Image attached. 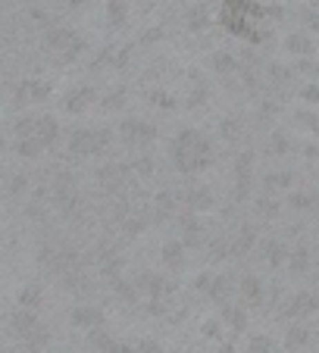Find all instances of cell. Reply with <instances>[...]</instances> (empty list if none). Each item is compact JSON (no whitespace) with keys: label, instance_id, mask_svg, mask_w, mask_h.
Returning a JSON list of instances; mask_svg holds the SVG:
<instances>
[{"label":"cell","instance_id":"6da1fadb","mask_svg":"<svg viewBox=\"0 0 319 353\" xmlns=\"http://www.w3.org/2000/svg\"><path fill=\"white\" fill-rule=\"evenodd\" d=\"M213 160V144L197 128H182L173 138V163L179 172L194 175Z\"/></svg>","mask_w":319,"mask_h":353},{"label":"cell","instance_id":"7a4b0ae2","mask_svg":"<svg viewBox=\"0 0 319 353\" xmlns=\"http://www.w3.org/2000/svg\"><path fill=\"white\" fill-rule=\"evenodd\" d=\"M266 10L260 7L257 0H222L220 10V22L222 28H229L232 34L247 41H260L263 32H260V19H263Z\"/></svg>","mask_w":319,"mask_h":353},{"label":"cell","instance_id":"3957f363","mask_svg":"<svg viewBox=\"0 0 319 353\" xmlns=\"http://www.w3.org/2000/svg\"><path fill=\"white\" fill-rule=\"evenodd\" d=\"M16 138H19V154L22 157H38L44 147L57 141V119L50 116H28L16 125Z\"/></svg>","mask_w":319,"mask_h":353},{"label":"cell","instance_id":"277c9868","mask_svg":"<svg viewBox=\"0 0 319 353\" xmlns=\"http://www.w3.org/2000/svg\"><path fill=\"white\" fill-rule=\"evenodd\" d=\"M106 144H110V132L106 128H79V132L72 134V141H69V150L79 157H91V154H100V150H106Z\"/></svg>","mask_w":319,"mask_h":353},{"label":"cell","instance_id":"5b68a950","mask_svg":"<svg viewBox=\"0 0 319 353\" xmlns=\"http://www.w3.org/2000/svg\"><path fill=\"white\" fill-rule=\"evenodd\" d=\"M153 138H157V128L141 119H128L126 125H122V141L132 147H144V144H151Z\"/></svg>","mask_w":319,"mask_h":353},{"label":"cell","instance_id":"8992f818","mask_svg":"<svg viewBox=\"0 0 319 353\" xmlns=\"http://www.w3.org/2000/svg\"><path fill=\"white\" fill-rule=\"evenodd\" d=\"M47 41H50V44L60 50V57H66V60L69 57H79V50H81V38H75V34L66 32V28H57Z\"/></svg>","mask_w":319,"mask_h":353},{"label":"cell","instance_id":"52a82bcc","mask_svg":"<svg viewBox=\"0 0 319 353\" xmlns=\"http://www.w3.org/2000/svg\"><path fill=\"white\" fill-rule=\"evenodd\" d=\"M10 325H13L16 338H22V341H26V338H32V334H35V332H38V328H41V322H38V319H35V316H32V313H28V310H26V307H22V310H19V313H13V319H10Z\"/></svg>","mask_w":319,"mask_h":353},{"label":"cell","instance_id":"ba28073f","mask_svg":"<svg viewBox=\"0 0 319 353\" xmlns=\"http://www.w3.org/2000/svg\"><path fill=\"white\" fill-rule=\"evenodd\" d=\"M72 325L79 328H104V313L97 307H75L72 310Z\"/></svg>","mask_w":319,"mask_h":353},{"label":"cell","instance_id":"9c48e42d","mask_svg":"<svg viewBox=\"0 0 319 353\" xmlns=\"http://www.w3.org/2000/svg\"><path fill=\"white\" fill-rule=\"evenodd\" d=\"M91 344L97 347L100 353H135L128 344H119V341H113L110 334L104 332V328H94V332H91Z\"/></svg>","mask_w":319,"mask_h":353},{"label":"cell","instance_id":"30bf717a","mask_svg":"<svg viewBox=\"0 0 319 353\" xmlns=\"http://www.w3.org/2000/svg\"><path fill=\"white\" fill-rule=\"evenodd\" d=\"M91 100H94V91H91V88H79V91H69V94H66V103H63V107H66L69 113H85Z\"/></svg>","mask_w":319,"mask_h":353},{"label":"cell","instance_id":"8fae6325","mask_svg":"<svg viewBox=\"0 0 319 353\" xmlns=\"http://www.w3.org/2000/svg\"><path fill=\"white\" fill-rule=\"evenodd\" d=\"M319 303H316V297H313V294H294L291 297V303H288L285 307V313L288 316H307V313H313V310H316Z\"/></svg>","mask_w":319,"mask_h":353},{"label":"cell","instance_id":"7c38bea8","mask_svg":"<svg viewBox=\"0 0 319 353\" xmlns=\"http://www.w3.org/2000/svg\"><path fill=\"white\" fill-rule=\"evenodd\" d=\"M241 294L247 297V303L251 307H257L260 300H263V288H260V279H253V275H247L244 281H241Z\"/></svg>","mask_w":319,"mask_h":353},{"label":"cell","instance_id":"4fadbf2b","mask_svg":"<svg viewBox=\"0 0 319 353\" xmlns=\"http://www.w3.org/2000/svg\"><path fill=\"white\" fill-rule=\"evenodd\" d=\"M47 94H50V88H47V85H38V81H26V85L19 88V100H26V103L47 97Z\"/></svg>","mask_w":319,"mask_h":353},{"label":"cell","instance_id":"5bb4252c","mask_svg":"<svg viewBox=\"0 0 319 353\" xmlns=\"http://www.w3.org/2000/svg\"><path fill=\"white\" fill-rule=\"evenodd\" d=\"M188 203H191V210H210L213 197L206 188H191V191H188Z\"/></svg>","mask_w":319,"mask_h":353},{"label":"cell","instance_id":"9a60e30c","mask_svg":"<svg viewBox=\"0 0 319 353\" xmlns=\"http://www.w3.org/2000/svg\"><path fill=\"white\" fill-rule=\"evenodd\" d=\"M229 319V325L235 328V332H244L247 328V316H244V310H238V307H229L226 303V313H222Z\"/></svg>","mask_w":319,"mask_h":353},{"label":"cell","instance_id":"2e32d148","mask_svg":"<svg viewBox=\"0 0 319 353\" xmlns=\"http://www.w3.org/2000/svg\"><path fill=\"white\" fill-rule=\"evenodd\" d=\"M273 347H276L273 338H266V334H257V338H251L247 350H251V353H273Z\"/></svg>","mask_w":319,"mask_h":353},{"label":"cell","instance_id":"e0dca14e","mask_svg":"<svg viewBox=\"0 0 319 353\" xmlns=\"http://www.w3.org/2000/svg\"><path fill=\"white\" fill-rule=\"evenodd\" d=\"M163 260H166L169 266L179 269L182 263H185V256H182V244H166V247H163Z\"/></svg>","mask_w":319,"mask_h":353},{"label":"cell","instance_id":"ac0fdd59","mask_svg":"<svg viewBox=\"0 0 319 353\" xmlns=\"http://www.w3.org/2000/svg\"><path fill=\"white\" fill-rule=\"evenodd\" d=\"M307 338H310V334H307V328H291V332H288V338H285V347H288V350H298V347L307 344Z\"/></svg>","mask_w":319,"mask_h":353},{"label":"cell","instance_id":"d6986e66","mask_svg":"<svg viewBox=\"0 0 319 353\" xmlns=\"http://www.w3.org/2000/svg\"><path fill=\"white\" fill-rule=\"evenodd\" d=\"M38 300H41V291H38V288H26V291H22L19 294V303H22V307H26V310H35V307H38Z\"/></svg>","mask_w":319,"mask_h":353},{"label":"cell","instance_id":"ffe728a7","mask_svg":"<svg viewBox=\"0 0 319 353\" xmlns=\"http://www.w3.org/2000/svg\"><path fill=\"white\" fill-rule=\"evenodd\" d=\"M269 263H285V247L269 244Z\"/></svg>","mask_w":319,"mask_h":353},{"label":"cell","instance_id":"44dd1931","mask_svg":"<svg viewBox=\"0 0 319 353\" xmlns=\"http://www.w3.org/2000/svg\"><path fill=\"white\" fill-rule=\"evenodd\" d=\"M138 353H163V347H160L157 341H141V344H138Z\"/></svg>","mask_w":319,"mask_h":353},{"label":"cell","instance_id":"7402d4cb","mask_svg":"<svg viewBox=\"0 0 319 353\" xmlns=\"http://www.w3.org/2000/svg\"><path fill=\"white\" fill-rule=\"evenodd\" d=\"M288 44H291L294 50H310V41H307V38H300V34H294V38L288 41Z\"/></svg>","mask_w":319,"mask_h":353},{"label":"cell","instance_id":"603a6c76","mask_svg":"<svg viewBox=\"0 0 319 353\" xmlns=\"http://www.w3.org/2000/svg\"><path fill=\"white\" fill-rule=\"evenodd\" d=\"M110 16H113V22L122 19V0H110Z\"/></svg>","mask_w":319,"mask_h":353},{"label":"cell","instance_id":"cb8c5ba5","mask_svg":"<svg viewBox=\"0 0 319 353\" xmlns=\"http://www.w3.org/2000/svg\"><path fill=\"white\" fill-rule=\"evenodd\" d=\"M216 69H235V63H232V57H216Z\"/></svg>","mask_w":319,"mask_h":353},{"label":"cell","instance_id":"d4e9b609","mask_svg":"<svg viewBox=\"0 0 319 353\" xmlns=\"http://www.w3.org/2000/svg\"><path fill=\"white\" fill-rule=\"evenodd\" d=\"M220 353H235V347H232V344H226V347H222Z\"/></svg>","mask_w":319,"mask_h":353},{"label":"cell","instance_id":"484cf974","mask_svg":"<svg viewBox=\"0 0 319 353\" xmlns=\"http://www.w3.org/2000/svg\"><path fill=\"white\" fill-rule=\"evenodd\" d=\"M7 353H13V350H7Z\"/></svg>","mask_w":319,"mask_h":353}]
</instances>
